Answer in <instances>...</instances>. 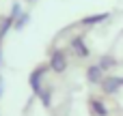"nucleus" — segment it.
Returning <instances> with one entry per match:
<instances>
[{
  "label": "nucleus",
  "instance_id": "nucleus-2",
  "mask_svg": "<svg viewBox=\"0 0 123 116\" xmlns=\"http://www.w3.org/2000/svg\"><path fill=\"white\" fill-rule=\"evenodd\" d=\"M45 71H48V67L41 65V67H37V69L30 73V77H28V84H30V88H32L35 95H39V93L43 90V75H45Z\"/></svg>",
  "mask_w": 123,
  "mask_h": 116
},
{
  "label": "nucleus",
  "instance_id": "nucleus-13",
  "mask_svg": "<svg viewBox=\"0 0 123 116\" xmlns=\"http://www.w3.org/2000/svg\"><path fill=\"white\" fill-rule=\"evenodd\" d=\"M121 82H123V77H121Z\"/></svg>",
  "mask_w": 123,
  "mask_h": 116
},
{
  "label": "nucleus",
  "instance_id": "nucleus-5",
  "mask_svg": "<svg viewBox=\"0 0 123 116\" xmlns=\"http://www.w3.org/2000/svg\"><path fill=\"white\" fill-rule=\"evenodd\" d=\"M106 19H110V13L89 15V17H82V19L78 22V26H95V24H102V22H106Z\"/></svg>",
  "mask_w": 123,
  "mask_h": 116
},
{
  "label": "nucleus",
  "instance_id": "nucleus-7",
  "mask_svg": "<svg viewBox=\"0 0 123 116\" xmlns=\"http://www.w3.org/2000/svg\"><path fill=\"white\" fill-rule=\"evenodd\" d=\"M97 65H99V69H102V71H110V69H115V67H117V58H115V56H102Z\"/></svg>",
  "mask_w": 123,
  "mask_h": 116
},
{
  "label": "nucleus",
  "instance_id": "nucleus-6",
  "mask_svg": "<svg viewBox=\"0 0 123 116\" xmlns=\"http://www.w3.org/2000/svg\"><path fill=\"white\" fill-rule=\"evenodd\" d=\"M102 69H99V65H93V67H89L86 69V80L91 82V84H99L102 82Z\"/></svg>",
  "mask_w": 123,
  "mask_h": 116
},
{
  "label": "nucleus",
  "instance_id": "nucleus-12",
  "mask_svg": "<svg viewBox=\"0 0 123 116\" xmlns=\"http://www.w3.org/2000/svg\"><path fill=\"white\" fill-rule=\"evenodd\" d=\"M0 62H2V41H0Z\"/></svg>",
  "mask_w": 123,
  "mask_h": 116
},
{
  "label": "nucleus",
  "instance_id": "nucleus-10",
  "mask_svg": "<svg viewBox=\"0 0 123 116\" xmlns=\"http://www.w3.org/2000/svg\"><path fill=\"white\" fill-rule=\"evenodd\" d=\"M50 95H52V90H50V88H43V90H41L37 97L43 101V105H50V103H52V97H50Z\"/></svg>",
  "mask_w": 123,
  "mask_h": 116
},
{
  "label": "nucleus",
  "instance_id": "nucleus-9",
  "mask_svg": "<svg viewBox=\"0 0 123 116\" xmlns=\"http://www.w3.org/2000/svg\"><path fill=\"white\" fill-rule=\"evenodd\" d=\"M28 19H30L28 13H19V15L15 17V22H13V28H15V30H22V28L28 24Z\"/></svg>",
  "mask_w": 123,
  "mask_h": 116
},
{
  "label": "nucleus",
  "instance_id": "nucleus-1",
  "mask_svg": "<svg viewBox=\"0 0 123 116\" xmlns=\"http://www.w3.org/2000/svg\"><path fill=\"white\" fill-rule=\"evenodd\" d=\"M48 67H50L54 73H63V71L67 69V54H65L63 50H54V52L50 54Z\"/></svg>",
  "mask_w": 123,
  "mask_h": 116
},
{
  "label": "nucleus",
  "instance_id": "nucleus-4",
  "mask_svg": "<svg viewBox=\"0 0 123 116\" xmlns=\"http://www.w3.org/2000/svg\"><path fill=\"white\" fill-rule=\"evenodd\" d=\"M121 77H115V75H108L106 80H102V86H104V93H108V95H115L117 90H119V86H121Z\"/></svg>",
  "mask_w": 123,
  "mask_h": 116
},
{
  "label": "nucleus",
  "instance_id": "nucleus-11",
  "mask_svg": "<svg viewBox=\"0 0 123 116\" xmlns=\"http://www.w3.org/2000/svg\"><path fill=\"white\" fill-rule=\"evenodd\" d=\"M2 90H4V82H2V77H0V97H2Z\"/></svg>",
  "mask_w": 123,
  "mask_h": 116
},
{
  "label": "nucleus",
  "instance_id": "nucleus-8",
  "mask_svg": "<svg viewBox=\"0 0 123 116\" xmlns=\"http://www.w3.org/2000/svg\"><path fill=\"white\" fill-rule=\"evenodd\" d=\"M89 105H91V112H93L95 116H106V114H108V110L104 108V103H102V101H97V99H91V101H89Z\"/></svg>",
  "mask_w": 123,
  "mask_h": 116
},
{
  "label": "nucleus",
  "instance_id": "nucleus-3",
  "mask_svg": "<svg viewBox=\"0 0 123 116\" xmlns=\"http://www.w3.org/2000/svg\"><path fill=\"white\" fill-rule=\"evenodd\" d=\"M69 47H71V52H74L78 58H86V56H89V50H86V45H84L82 37L71 39V41H69Z\"/></svg>",
  "mask_w": 123,
  "mask_h": 116
}]
</instances>
